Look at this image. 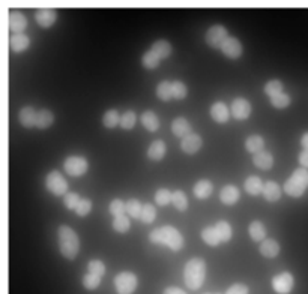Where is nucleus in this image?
Segmentation results:
<instances>
[{
    "label": "nucleus",
    "instance_id": "11",
    "mask_svg": "<svg viewBox=\"0 0 308 294\" xmlns=\"http://www.w3.org/2000/svg\"><path fill=\"white\" fill-rule=\"evenodd\" d=\"M203 141H202V137L197 135V134H190L188 137L182 138L181 141V149L187 153V155H194L200 150Z\"/></svg>",
    "mask_w": 308,
    "mask_h": 294
},
{
    "label": "nucleus",
    "instance_id": "39",
    "mask_svg": "<svg viewBox=\"0 0 308 294\" xmlns=\"http://www.w3.org/2000/svg\"><path fill=\"white\" fill-rule=\"evenodd\" d=\"M119 122H120V116H119V113H117L116 110H108V111L104 114L103 123L105 128L111 129V128H114Z\"/></svg>",
    "mask_w": 308,
    "mask_h": 294
},
{
    "label": "nucleus",
    "instance_id": "30",
    "mask_svg": "<svg viewBox=\"0 0 308 294\" xmlns=\"http://www.w3.org/2000/svg\"><path fill=\"white\" fill-rule=\"evenodd\" d=\"M245 147H247V150H248L250 153H254V155H256V153H259V152L263 150L265 141H263V138H262L260 135H251V137L247 138Z\"/></svg>",
    "mask_w": 308,
    "mask_h": 294
},
{
    "label": "nucleus",
    "instance_id": "19",
    "mask_svg": "<svg viewBox=\"0 0 308 294\" xmlns=\"http://www.w3.org/2000/svg\"><path fill=\"white\" fill-rule=\"evenodd\" d=\"M20 123L26 128H33L36 126V117H38V113L35 111L33 107H24L21 108L20 111Z\"/></svg>",
    "mask_w": 308,
    "mask_h": 294
},
{
    "label": "nucleus",
    "instance_id": "49",
    "mask_svg": "<svg viewBox=\"0 0 308 294\" xmlns=\"http://www.w3.org/2000/svg\"><path fill=\"white\" fill-rule=\"evenodd\" d=\"M80 200H82V198L79 197V194H75V192H68L66 195L63 197V203H65V206H66L68 209H71V210H75V209H77Z\"/></svg>",
    "mask_w": 308,
    "mask_h": 294
},
{
    "label": "nucleus",
    "instance_id": "42",
    "mask_svg": "<svg viewBox=\"0 0 308 294\" xmlns=\"http://www.w3.org/2000/svg\"><path fill=\"white\" fill-rule=\"evenodd\" d=\"M108 210H110V213H111L114 218L122 216V215H123V212H126V203H123L122 200L116 198V200H113V201L110 203Z\"/></svg>",
    "mask_w": 308,
    "mask_h": 294
},
{
    "label": "nucleus",
    "instance_id": "52",
    "mask_svg": "<svg viewBox=\"0 0 308 294\" xmlns=\"http://www.w3.org/2000/svg\"><path fill=\"white\" fill-rule=\"evenodd\" d=\"M164 294H185V291H182L178 287H169V288L164 290Z\"/></svg>",
    "mask_w": 308,
    "mask_h": 294
},
{
    "label": "nucleus",
    "instance_id": "14",
    "mask_svg": "<svg viewBox=\"0 0 308 294\" xmlns=\"http://www.w3.org/2000/svg\"><path fill=\"white\" fill-rule=\"evenodd\" d=\"M8 26L9 30L15 35V33H23L24 27L27 26V20L21 12H11L9 18H8Z\"/></svg>",
    "mask_w": 308,
    "mask_h": 294
},
{
    "label": "nucleus",
    "instance_id": "6",
    "mask_svg": "<svg viewBox=\"0 0 308 294\" xmlns=\"http://www.w3.org/2000/svg\"><path fill=\"white\" fill-rule=\"evenodd\" d=\"M45 185H47V189L54 194V195H66L68 192V183L65 180V177L59 173V171H51L48 173L47 176V180H45Z\"/></svg>",
    "mask_w": 308,
    "mask_h": 294
},
{
    "label": "nucleus",
    "instance_id": "32",
    "mask_svg": "<svg viewBox=\"0 0 308 294\" xmlns=\"http://www.w3.org/2000/svg\"><path fill=\"white\" fill-rule=\"evenodd\" d=\"M215 230H216V233H218V237H219L221 243H222V242H228V240L232 239V227H230L228 222H225V221L216 222Z\"/></svg>",
    "mask_w": 308,
    "mask_h": 294
},
{
    "label": "nucleus",
    "instance_id": "51",
    "mask_svg": "<svg viewBox=\"0 0 308 294\" xmlns=\"http://www.w3.org/2000/svg\"><path fill=\"white\" fill-rule=\"evenodd\" d=\"M299 162H301L302 168H307L308 170V150H302L299 153Z\"/></svg>",
    "mask_w": 308,
    "mask_h": 294
},
{
    "label": "nucleus",
    "instance_id": "13",
    "mask_svg": "<svg viewBox=\"0 0 308 294\" xmlns=\"http://www.w3.org/2000/svg\"><path fill=\"white\" fill-rule=\"evenodd\" d=\"M221 51L228 59H238L242 54V45H241V42L236 38H228L224 42V45L221 47Z\"/></svg>",
    "mask_w": 308,
    "mask_h": 294
},
{
    "label": "nucleus",
    "instance_id": "46",
    "mask_svg": "<svg viewBox=\"0 0 308 294\" xmlns=\"http://www.w3.org/2000/svg\"><path fill=\"white\" fill-rule=\"evenodd\" d=\"M88 270H89L91 273H95V275L101 276V278H103L104 275H105V272H107L105 264H104L101 260H92V261H89Z\"/></svg>",
    "mask_w": 308,
    "mask_h": 294
},
{
    "label": "nucleus",
    "instance_id": "40",
    "mask_svg": "<svg viewBox=\"0 0 308 294\" xmlns=\"http://www.w3.org/2000/svg\"><path fill=\"white\" fill-rule=\"evenodd\" d=\"M155 216H157V210H155L153 204H150V203H146V204L143 206V210H141V216H140L141 222L150 224V222H153Z\"/></svg>",
    "mask_w": 308,
    "mask_h": 294
},
{
    "label": "nucleus",
    "instance_id": "37",
    "mask_svg": "<svg viewBox=\"0 0 308 294\" xmlns=\"http://www.w3.org/2000/svg\"><path fill=\"white\" fill-rule=\"evenodd\" d=\"M160 60H161V59H160L155 53L147 51V53H144V56H143V59H141V63H143V66H144L146 69H155V68H158Z\"/></svg>",
    "mask_w": 308,
    "mask_h": 294
},
{
    "label": "nucleus",
    "instance_id": "22",
    "mask_svg": "<svg viewBox=\"0 0 308 294\" xmlns=\"http://www.w3.org/2000/svg\"><path fill=\"white\" fill-rule=\"evenodd\" d=\"M219 200L224 204H228V206L235 204L239 200V189L236 186H233V185H225L219 192Z\"/></svg>",
    "mask_w": 308,
    "mask_h": 294
},
{
    "label": "nucleus",
    "instance_id": "54",
    "mask_svg": "<svg viewBox=\"0 0 308 294\" xmlns=\"http://www.w3.org/2000/svg\"><path fill=\"white\" fill-rule=\"evenodd\" d=\"M206 294H209V293H206Z\"/></svg>",
    "mask_w": 308,
    "mask_h": 294
},
{
    "label": "nucleus",
    "instance_id": "26",
    "mask_svg": "<svg viewBox=\"0 0 308 294\" xmlns=\"http://www.w3.org/2000/svg\"><path fill=\"white\" fill-rule=\"evenodd\" d=\"M141 123L149 132H155L160 128V120L153 111H144L141 114Z\"/></svg>",
    "mask_w": 308,
    "mask_h": 294
},
{
    "label": "nucleus",
    "instance_id": "1",
    "mask_svg": "<svg viewBox=\"0 0 308 294\" xmlns=\"http://www.w3.org/2000/svg\"><path fill=\"white\" fill-rule=\"evenodd\" d=\"M149 240L152 243H157V245H166L172 251H181L184 246L182 234L172 225H166V227L153 230L149 234Z\"/></svg>",
    "mask_w": 308,
    "mask_h": 294
},
{
    "label": "nucleus",
    "instance_id": "29",
    "mask_svg": "<svg viewBox=\"0 0 308 294\" xmlns=\"http://www.w3.org/2000/svg\"><path fill=\"white\" fill-rule=\"evenodd\" d=\"M54 122V116L50 110H41L38 113V117H36V128L39 129H47L53 125Z\"/></svg>",
    "mask_w": 308,
    "mask_h": 294
},
{
    "label": "nucleus",
    "instance_id": "35",
    "mask_svg": "<svg viewBox=\"0 0 308 294\" xmlns=\"http://www.w3.org/2000/svg\"><path fill=\"white\" fill-rule=\"evenodd\" d=\"M265 93L268 96H277L280 93H283V83L280 80H271L265 84Z\"/></svg>",
    "mask_w": 308,
    "mask_h": 294
},
{
    "label": "nucleus",
    "instance_id": "44",
    "mask_svg": "<svg viewBox=\"0 0 308 294\" xmlns=\"http://www.w3.org/2000/svg\"><path fill=\"white\" fill-rule=\"evenodd\" d=\"M172 197H173V192H170L166 188H161L155 192V201L158 206H167L172 201Z\"/></svg>",
    "mask_w": 308,
    "mask_h": 294
},
{
    "label": "nucleus",
    "instance_id": "18",
    "mask_svg": "<svg viewBox=\"0 0 308 294\" xmlns=\"http://www.w3.org/2000/svg\"><path fill=\"white\" fill-rule=\"evenodd\" d=\"M166 143L163 140H155L147 149V158L152 161H161L166 156Z\"/></svg>",
    "mask_w": 308,
    "mask_h": 294
},
{
    "label": "nucleus",
    "instance_id": "41",
    "mask_svg": "<svg viewBox=\"0 0 308 294\" xmlns=\"http://www.w3.org/2000/svg\"><path fill=\"white\" fill-rule=\"evenodd\" d=\"M101 284V276L95 275V273H86L85 278H83V285L88 288V290H97Z\"/></svg>",
    "mask_w": 308,
    "mask_h": 294
},
{
    "label": "nucleus",
    "instance_id": "50",
    "mask_svg": "<svg viewBox=\"0 0 308 294\" xmlns=\"http://www.w3.org/2000/svg\"><path fill=\"white\" fill-rule=\"evenodd\" d=\"M225 294H248V287L245 284H233Z\"/></svg>",
    "mask_w": 308,
    "mask_h": 294
},
{
    "label": "nucleus",
    "instance_id": "25",
    "mask_svg": "<svg viewBox=\"0 0 308 294\" xmlns=\"http://www.w3.org/2000/svg\"><path fill=\"white\" fill-rule=\"evenodd\" d=\"M263 195H265V200L269 201V203H274V201H278L280 197H281V191H280V186L269 180L265 183V188H263Z\"/></svg>",
    "mask_w": 308,
    "mask_h": 294
},
{
    "label": "nucleus",
    "instance_id": "43",
    "mask_svg": "<svg viewBox=\"0 0 308 294\" xmlns=\"http://www.w3.org/2000/svg\"><path fill=\"white\" fill-rule=\"evenodd\" d=\"M135 125V113L134 111H126L122 117H120V128L125 131L132 129Z\"/></svg>",
    "mask_w": 308,
    "mask_h": 294
},
{
    "label": "nucleus",
    "instance_id": "3",
    "mask_svg": "<svg viewBox=\"0 0 308 294\" xmlns=\"http://www.w3.org/2000/svg\"><path fill=\"white\" fill-rule=\"evenodd\" d=\"M206 276V264L202 258H191L187 264H185V270H184V279H185V285L191 290H199L203 282H205Z\"/></svg>",
    "mask_w": 308,
    "mask_h": 294
},
{
    "label": "nucleus",
    "instance_id": "7",
    "mask_svg": "<svg viewBox=\"0 0 308 294\" xmlns=\"http://www.w3.org/2000/svg\"><path fill=\"white\" fill-rule=\"evenodd\" d=\"M228 39V35H227V30L224 26H212L207 32H206L205 41L206 44L212 48H221L224 45V42Z\"/></svg>",
    "mask_w": 308,
    "mask_h": 294
},
{
    "label": "nucleus",
    "instance_id": "17",
    "mask_svg": "<svg viewBox=\"0 0 308 294\" xmlns=\"http://www.w3.org/2000/svg\"><path fill=\"white\" fill-rule=\"evenodd\" d=\"M210 116L216 123H225L228 120V108L224 102H215L210 107Z\"/></svg>",
    "mask_w": 308,
    "mask_h": 294
},
{
    "label": "nucleus",
    "instance_id": "34",
    "mask_svg": "<svg viewBox=\"0 0 308 294\" xmlns=\"http://www.w3.org/2000/svg\"><path fill=\"white\" fill-rule=\"evenodd\" d=\"M157 96L161 101H170L173 98L172 93V83L170 81H161L157 87Z\"/></svg>",
    "mask_w": 308,
    "mask_h": 294
},
{
    "label": "nucleus",
    "instance_id": "31",
    "mask_svg": "<svg viewBox=\"0 0 308 294\" xmlns=\"http://www.w3.org/2000/svg\"><path fill=\"white\" fill-rule=\"evenodd\" d=\"M202 239L205 240V243H207L209 246H218L221 243L215 227H206V228H203L202 230Z\"/></svg>",
    "mask_w": 308,
    "mask_h": 294
},
{
    "label": "nucleus",
    "instance_id": "10",
    "mask_svg": "<svg viewBox=\"0 0 308 294\" xmlns=\"http://www.w3.org/2000/svg\"><path fill=\"white\" fill-rule=\"evenodd\" d=\"M230 111H232V116L236 119V120H245L250 117L251 114V104L244 98H236L232 102V107H230Z\"/></svg>",
    "mask_w": 308,
    "mask_h": 294
},
{
    "label": "nucleus",
    "instance_id": "23",
    "mask_svg": "<svg viewBox=\"0 0 308 294\" xmlns=\"http://www.w3.org/2000/svg\"><path fill=\"white\" fill-rule=\"evenodd\" d=\"M150 51L155 53V54L163 60V59H167V57L172 54V45H170L169 41H166V39H160V41H155V42L152 44Z\"/></svg>",
    "mask_w": 308,
    "mask_h": 294
},
{
    "label": "nucleus",
    "instance_id": "2",
    "mask_svg": "<svg viewBox=\"0 0 308 294\" xmlns=\"http://www.w3.org/2000/svg\"><path fill=\"white\" fill-rule=\"evenodd\" d=\"M59 249H60V254L68 260H74L80 251L79 236L68 225L59 227Z\"/></svg>",
    "mask_w": 308,
    "mask_h": 294
},
{
    "label": "nucleus",
    "instance_id": "28",
    "mask_svg": "<svg viewBox=\"0 0 308 294\" xmlns=\"http://www.w3.org/2000/svg\"><path fill=\"white\" fill-rule=\"evenodd\" d=\"M250 236L254 242H263L265 240V236H266V230L263 227V224L260 221H253L250 224Z\"/></svg>",
    "mask_w": 308,
    "mask_h": 294
},
{
    "label": "nucleus",
    "instance_id": "8",
    "mask_svg": "<svg viewBox=\"0 0 308 294\" xmlns=\"http://www.w3.org/2000/svg\"><path fill=\"white\" fill-rule=\"evenodd\" d=\"M88 161L82 156H69L65 159L63 162V168L69 176L79 177L82 174H85L88 171Z\"/></svg>",
    "mask_w": 308,
    "mask_h": 294
},
{
    "label": "nucleus",
    "instance_id": "20",
    "mask_svg": "<svg viewBox=\"0 0 308 294\" xmlns=\"http://www.w3.org/2000/svg\"><path fill=\"white\" fill-rule=\"evenodd\" d=\"M260 254L266 258H274L280 254V245L274 239H265L260 245Z\"/></svg>",
    "mask_w": 308,
    "mask_h": 294
},
{
    "label": "nucleus",
    "instance_id": "16",
    "mask_svg": "<svg viewBox=\"0 0 308 294\" xmlns=\"http://www.w3.org/2000/svg\"><path fill=\"white\" fill-rule=\"evenodd\" d=\"M9 45H11V50L15 51V53H21L24 50L29 48L30 45V39L24 35V33H15L11 36L9 39Z\"/></svg>",
    "mask_w": 308,
    "mask_h": 294
},
{
    "label": "nucleus",
    "instance_id": "36",
    "mask_svg": "<svg viewBox=\"0 0 308 294\" xmlns=\"http://www.w3.org/2000/svg\"><path fill=\"white\" fill-rule=\"evenodd\" d=\"M172 203H173V206H175L178 210H181V212L187 210V207H188V200H187V197H185V194H184L181 189H178V191L173 192Z\"/></svg>",
    "mask_w": 308,
    "mask_h": 294
},
{
    "label": "nucleus",
    "instance_id": "45",
    "mask_svg": "<svg viewBox=\"0 0 308 294\" xmlns=\"http://www.w3.org/2000/svg\"><path fill=\"white\" fill-rule=\"evenodd\" d=\"M172 93H173V98L175 99H184L187 98V86L182 83V81H173L172 83Z\"/></svg>",
    "mask_w": 308,
    "mask_h": 294
},
{
    "label": "nucleus",
    "instance_id": "53",
    "mask_svg": "<svg viewBox=\"0 0 308 294\" xmlns=\"http://www.w3.org/2000/svg\"><path fill=\"white\" fill-rule=\"evenodd\" d=\"M301 144H302V147H304L305 150H308V132H305V134L302 135V138H301Z\"/></svg>",
    "mask_w": 308,
    "mask_h": 294
},
{
    "label": "nucleus",
    "instance_id": "21",
    "mask_svg": "<svg viewBox=\"0 0 308 294\" xmlns=\"http://www.w3.org/2000/svg\"><path fill=\"white\" fill-rule=\"evenodd\" d=\"M253 162L260 170H269L274 165V158H272V155L269 152L262 150V152H259V153H256L253 156Z\"/></svg>",
    "mask_w": 308,
    "mask_h": 294
},
{
    "label": "nucleus",
    "instance_id": "48",
    "mask_svg": "<svg viewBox=\"0 0 308 294\" xmlns=\"http://www.w3.org/2000/svg\"><path fill=\"white\" fill-rule=\"evenodd\" d=\"M91 210H92V201L88 200V198H82L77 209H75V213L79 216H86V215H89Z\"/></svg>",
    "mask_w": 308,
    "mask_h": 294
},
{
    "label": "nucleus",
    "instance_id": "24",
    "mask_svg": "<svg viewBox=\"0 0 308 294\" xmlns=\"http://www.w3.org/2000/svg\"><path fill=\"white\" fill-rule=\"evenodd\" d=\"M244 186H245V191H247L250 195H259V194H263V188H265L262 179L257 177V176H251V177H248V179L245 180Z\"/></svg>",
    "mask_w": 308,
    "mask_h": 294
},
{
    "label": "nucleus",
    "instance_id": "4",
    "mask_svg": "<svg viewBox=\"0 0 308 294\" xmlns=\"http://www.w3.org/2000/svg\"><path fill=\"white\" fill-rule=\"evenodd\" d=\"M308 188V170L307 168H298L295 173L286 180L284 183V192L287 195L298 198L301 197Z\"/></svg>",
    "mask_w": 308,
    "mask_h": 294
},
{
    "label": "nucleus",
    "instance_id": "27",
    "mask_svg": "<svg viewBox=\"0 0 308 294\" xmlns=\"http://www.w3.org/2000/svg\"><path fill=\"white\" fill-rule=\"evenodd\" d=\"M212 191H213L212 183H210L209 180H205V179H203V180H199V182L194 185V189H193L194 195L197 197V198H200V200H205L207 197H210Z\"/></svg>",
    "mask_w": 308,
    "mask_h": 294
},
{
    "label": "nucleus",
    "instance_id": "12",
    "mask_svg": "<svg viewBox=\"0 0 308 294\" xmlns=\"http://www.w3.org/2000/svg\"><path fill=\"white\" fill-rule=\"evenodd\" d=\"M56 18H57V14L56 11L53 9H48V8H41L35 12V20L36 23L41 26V27H50L56 23Z\"/></svg>",
    "mask_w": 308,
    "mask_h": 294
},
{
    "label": "nucleus",
    "instance_id": "38",
    "mask_svg": "<svg viewBox=\"0 0 308 294\" xmlns=\"http://www.w3.org/2000/svg\"><path fill=\"white\" fill-rule=\"evenodd\" d=\"M129 225H131V222H129V218L128 216H125V215H122V216H117V218H114V221H113V228H114V231H117V233H126L128 230H129Z\"/></svg>",
    "mask_w": 308,
    "mask_h": 294
},
{
    "label": "nucleus",
    "instance_id": "9",
    "mask_svg": "<svg viewBox=\"0 0 308 294\" xmlns=\"http://www.w3.org/2000/svg\"><path fill=\"white\" fill-rule=\"evenodd\" d=\"M293 276L289 272L278 273L277 276L272 278V288L277 294H289L293 288Z\"/></svg>",
    "mask_w": 308,
    "mask_h": 294
},
{
    "label": "nucleus",
    "instance_id": "5",
    "mask_svg": "<svg viewBox=\"0 0 308 294\" xmlns=\"http://www.w3.org/2000/svg\"><path fill=\"white\" fill-rule=\"evenodd\" d=\"M117 294H132L137 288V276L132 272H120L114 279Z\"/></svg>",
    "mask_w": 308,
    "mask_h": 294
},
{
    "label": "nucleus",
    "instance_id": "47",
    "mask_svg": "<svg viewBox=\"0 0 308 294\" xmlns=\"http://www.w3.org/2000/svg\"><path fill=\"white\" fill-rule=\"evenodd\" d=\"M271 104H272V107H275V108H286V107H289V104H290V96L286 95V93H280V95L271 98Z\"/></svg>",
    "mask_w": 308,
    "mask_h": 294
},
{
    "label": "nucleus",
    "instance_id": "33",
    "mask_svg": "<svg viewBox=\"0 0 308 294\" xmlns=\"http://www.w3.org/2000/svg\"><path fill=\"white\" fill-rule=\"evenodd\" d=\"M141 210H143V204L135 200V198H129L126 201V213L131 216V218H135V219H140L141 216Z\"/></svg>",
    "mask_w": 308,
    "mask_h": 294
},
{
    "label": "nucleus",
    "instance_id": "15",
    "mask_svg": "<svg viewBox=\"0 0 308 294\" xmlns=\"http://www.w3.org/2000/svg\"><path fill=\"white\" fill-rule=\"evenodd\" d=\"M172 131L179 138H185L190 134H193L191 132V125H190V122L185 117H176L173 120V123H172Z\"/></svg>",
    "mask_w": 308,
    "mask_h": 294
}]
</instances>
